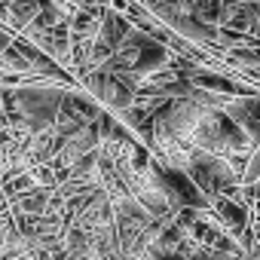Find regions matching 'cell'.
<instances>
[{"label": "cell", "mask_w": 260, "mask_h": 260, "mask_svg": "<svg viewBox=\"0 0 260 260\" xmlns=\"http://www.w3.org/2000/svg\"><path fill=\"white\" fill-rule=\"evenodd\" d=\"M223 113L242 125V132L248 135V141L257 147L260 144V89L254 92H239V95H230L223 101Z\"/></svg>", "instance_id": "obj_1"}, {"label": "cell", "mask_w": 260, "mask_h": 260, "mask_svg": "<svg viewBox=\"0 0 260 260\" xmlns=\"http://www.w3.org/2000/svg\"><path fill=\"white\" fill-rule=\"evenodd\" d=\"M172 61V49L162 43V40H156V37H147L141 46H138V52H135V58H132V71L135 77H138V83L144 80V77H150V74H156L159 68H166Z\"/></svg>", "instance_id": "obj_2"}, {"label": "cell", "mask_w": 260, "mask_h": 260, "mask_svg": "<svg viewBox=\"0 0 260 260\" xmlns=\"http://www.w3.org/2000/svg\"><path fill=\"white\" fill-rule=\"evenodd\" d=\"M208 208L214 211V217H217L230 233H239L242 226L251 223V205H245V202H239V199H233V196H226V193H214L211 202H208Z\"/></svg>", "instance_id": "obj_3"}, {"label": "cell", "mask_w": 260, "mask_h": 260, "mask_svg": "<svg viewBox=\"0 0 260 260\" xmlns=\"http://www.w3.org/2000/svg\"><path fill=\"white\" fill-rule=\"evenodd\" d=\"M13 40H16V31H13L7 22H0V55H4V52L13 46Z\"/></svg>", "instance_id": "obj_4"}, {"label": "cell", "mask_w": 260, "mask_h": 260, "mask_svg": "<svg viewBox=\"0 0 260 260\" xmlns=\"http://www.w3.org/2000/svg\"><path fill=\"white\" fill-rule=\"evenodd\" d=\"M239 4H245V0H220V10H230V7H239Z\"/></svg>", "instance_id": "obj_5"}, {"label": "cell", "mask_w": 260, "mask_h": 260, "mask_svg": "<svg viewBox=\"0 0 260 260\" xmlns=\"http://www.w3.org/2000/svg\"><path fill=\"white\" fill-rule=\"evenodd\" d=\"M159 4H166V0H144V7H147V10H156Z\"/></svg>", "instance_id": "obj_6"}, {"label": "cell", "mask_w": 260, "mask_h": 260, "mask_svg": "<svg viewBox=\"0 0 260 260\" xmlns=\"http://www.w3.org/2000/svg\"><path fill=\"white\" fill-rule=\"evenodd\" d=\"M257 147H260V144H257Z\"/></svg>", "instance_id": "obj_7"}]
</instances>
